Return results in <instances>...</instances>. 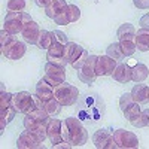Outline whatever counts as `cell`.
<instances>
[{
  "mask_svg": "<svg viewBox=\"0 0 149 149\" xmlns=\"http://www.w3.org/2000/svg\"><path fill=\"white\" fill-rule=\"evenodd\" d=\"M140 27L142 29H148L149 30V14H145L142 18H140Z\"/></svg>",
  "mask_w": 149,
  "mask_h": 149,
  "instance_id": "obj_38",
  "label": "cell"
},
{
  "mask_svg": "<svg viewBox=\"0 0 149 149\" xmlns=\"http://www.w3.org/2000/svg\"><path fill=\"white\" fill-rule=\"evenodd\" d=\"M33 21L27 12H8L5 18V30L10 34H18L26 27V24Z\"/></svg>",
  "mask_w": 149,
  "mask_h": 149,
  "instance_id": "obj_2",
  "label": "cell"
},
{
  "mask_svg": "<svg viewBox=\"0 0 149 149\" xmlns=\"http://www.w3.org/2000/svg\"><path fill=\"white\" fill-rule=\"evenodd\" d=\"M133 3L137 9H148L149 8V0H133Z\"/></svg>",
  "mask_w": 149,
  "mask_h": 149,
  "instance_id": "obj_37",
  "label": "cell"
},
{
  "mask_svg": "<svg viewBox=\"0 0 149 149\" xmlns=\"http://www.w3.org/2000/svg\"><path fill=\"white\" fill-rule=\"evenodd\" d=\"M54 43H55V39H54L52 31L42 30L40 36H39V40H37V46H39L40 49H49Z\"/></svg>",
  "mask_w": 149,
  "mask_h": 149,
  "instance_id": "obj_22",
  "label": "cell"
},
{
  "mask_svg": "<svg viewBox=\"0 0 149 149\" xmlns=\"http://www.w3.org/2000/svg\"><path fill=\"white\" fill-rule=\"evenodd\" d=\"M134 127H137V128H142V127H149V109H145V110H142L140 112V115L136 118V119H133V121H130Z\"/></svg>",
  "mask_w": 149,
  "mask_h": 149,
  "instance_id": "obj_27",
  "label": "cell"
},
{
  "mask_svg": "<svg viewBox=\"0 0 149 149\" xmlns=\"http://www.w3.org/2000/svg\"><path fill=\"white\" fill-rule=\"evenodd\" d=\"M134 43L139 51H142V52L149 51V30L148 29L137 30V33L134 36Z\"/></svg>",
  "mask_w": 149,
  "mask_h": 149,
  "instance_id": "obj_19",
  "label": "cell"
},
{
  "mask_svg": "<svg viewBox=\"0 0 149 149\" xmlns=\"http://www.w3.org/2000/svg\"><path fill=\"white\" fill-rule=\"evenodd\" d=\"M113 139L116 142V146L121 149H134L139 148V139L137 136L127 130H116L113 131Z\"/></svg>",
  "mask_w": 149,
  "mask_h": 149,
  "instance_id": "obj_7",
  "label": "cell"
},
{
  "mask_svg": "<svg viewBox=\"0 0 149 149\" xmlns=\"http://www.w3.org/2000/svg\"><path fill=\"white\" fill-rule=\"evenodd\" d=\"M107 57L113 58V60H122L124 58V54H122V49H121V45L119 43H112L107 46V51H106Z\"/></svg>",
  "mask_w": 149,
  "mask_h": 149,
  "instance_id": "obj_29",
  "label": "cell"
},
{
  "mask_svg": "<svg viewBox=\"0 0 149 149\" xmlns=\"http://www.w3.org/2000/svg\"><path fill=\"white\" fill-rule=\"evenodd\" d=\"M61 133H63V140L67 142L72 148L73 146H82L88 140V133H86L85 127L78 118H67L63 121L61 125Z\"/></svg>",
  "mask_w": 149,
  "mask_h": 149,
  "instance_id": "obj_1",
  "label": "cell"
},
{
  "mask_svg": "<svg viewBox=\"0 0 149 149\" xmlns=\"http://www.w3.org/2000/svg\"><path fill=\"white\" fill-rule=\"evenodd\" d=\"M93 142L98 149H118L116 142L113 139V133H110L104 128L97 130L93 136Z\"/></svg>",
  "mask_w": 149,
  "mask_h": 149,
  "instance_id": "obj_8",
  "label": "cell"
},
{
  "mask_svg": "<svg viewBox=\"0 0 149 149\" xmlns=\"http://www.w3.org/2000/svg\"><path fill=\"white\" fill-rule=\"evenodd\" d=\"M52 2H55V0H36V5L40 8H48Z\"/></svg>",
  "mask_w": 149,
  "mask_h": 149,
  "instance_id": "obj_39",
  "label": "cell"
},
{
  "mask_svg": "<svg viewBox=\"0 0 149 149\" xmlns=\"http://www.w3.org/2000/svg\"><path fill=\"white\" fill-rule=\"evenodd\" d=\"M118 37H119V42L122 40H133L134 36H136V30L131 24H122V26L118 29Z\"/></svg>",
  "mask_w": 149,
  "mask_h": 149,
  "instance_id": "obj_24",
  "label": "cell"
},
{
  "mask_svg": "<svg viewBox=\"0 0 149 149\" xmlns=\"http://www.w3.org/2000/svg\"><path fill=\"white\" fill-rule=\"evenodd\" d=\"M26 43L18 40L15 36H12V39L2 46V54L8 58V60H19L26 54Z\"/></svg>",
  "mask_w": 149,
  "mask_h": 149,
  "instance_id": "obj_5",
  "label": "cell"
},
{
  "mask_svg": "<svg viewBox=\"0 0 149 149\" xmlns=\"http://www.w3.org/2000/svg\"><path fill=\"white\" fill-rule=\"evenodd\" d=\"M86 58H88V52H86V51H84V54L81 55V58L76 61V63H73L72 66L74 67V69H76V70H79L82 66H84V63H85V61H86Z\"/></svg>",
  "mask_w": 149,
  "mask_h": 149,
  "instance_id": "obj_36",
  "label": "cell"
},
{
  "mask_svg": "<svg viewBox=\"0 0 149 149\" xmlns=\"http://www.w3.org/2000/svg\"><path fill=\"white\" fill-rule=\"evenodd\" d=\"M148 74H149L148 67L145 64H142V63H137V64H134V67L131 69V81H134L136 84H140V82H143L148 78Z\"/></svg>",
  "mask_w": 149,
  "mask_h": 149,
  "instance_id": "obj_20",
  "label": "cell"
},
{
  "mask_svg": "<svg viewBox=\"0 0 149 149\" xmlns=\"http://www.w3.org/2000/svg\"><path fill=\"white\" fill-rule=\"evenodd\" d=\"M15 113H17V110L14 109V106H10L5 110H0V130L3 131L5 125H8V124L14 119Z\"/></svg>",
  "mask_w": 149,
  "mask_h": 149,
  "instance_id": "obj_25",
  "label": "cell"
},
{
  "mask_svg": "<svg viewBox=\"0 0 149 149\" xmlns=\"http://www.w3.org/2000/svg\"><path fill=\"white\" fill-rule=\"evenodd\" d=\"M66 10H67L69 22H76V21L81 18V9H79L76 5H69Z\"/></svg>",
  "mask_w": 149,
  "mask_h": 149,
  "instance_id": "obj_31",
  "label": "cell"
},
{
  "mask_svg": "<svg viewBox=\"0 0 149 149\" xmlns=\"http://www.w3.org/2000/svg\"><path fill=\"white\" fill-rule=\"evenodd\" d=\"M49 116L48 115V112L45 109H39V107H36L34 110L29 112V113H26V118H24V127L30 128L33 125H36V124H39V122H43V121H48Z\"/></svg>",
  "mask_w": 149,
  "mask_h": 149,
  "instance_id": "obj_12",
  "label": "cell"
},
{
  "mask_svg": "<svg viewBox=\"0 0 149 149\" xmlns=\"http://www.w3.org/2000/svg\"><path fill=\"white\" fill-rule=\"evenodd\" d=\"M112 76H113V79L116 82H121V84H127L131 81V67L125 63H121L116 66V69L113 70V73H112Z\"/></svg>",
  "mask_w": 149,
  "mask_h": 149,
  "instance_id": "obj_18",
  "label": "cell"
},
{
  "mask_svg": "<svg viewBox=\"0 0 149 149\" xmlns=\"http://www.w3.org/2000/svg\"><path fill=\"white\" fill-rule=\"evenodd\" d=\"M43 79L55 88V86H58L60 84H63L66 81V69L60 67V66H55L52 63H46Z\"/></svg>",
  "mask_w": 149,
  "mask_h": 149,
  "instance_id": "obj_6",
  "label": "cell"
},
{
  "mask_svg": "<svg viewBox=\"0 0 149 149\" xmlns=\"http://www.w3.org/2000/svg\"><path fill=\"white\" fill-rule=\"evenodd\" d=\"M124 112V115H125V118L127 119H130V121H133V119H136L139 115H140V112H142V109H140V106H139V103H136V102H133L130 106H127L125 109L122 110Z\"/></svg>",
  "mask_w": 149,
  "mask_h": 149,
  "instance_id": "obj_26",
  "label": "cell"
},
{
  "mask_svg": "<svg viewBox=\"0 0 149 149\" xmlns=\"http://www.w3.org/2000/svg\"><path fill=\"white\" fill-rule=\"evenodd\" d=\"M12 95L14 94L2 93V95H0V110H5V109L12 106Z\"/></svg>",
  "mask_w": 149,
  "mask_h": 149,
  "instance_id": "obj_33",
  "label": "cell"
},
{
  "mask_svg": "<svg viewBox=\"0 0 149 149\" xmlns=\"http://www.w3.org/2000/svg\"><path fill=\"white\" fill-rule=\"evenodd\" d=\"M95 61H97L95 55H88V58H86V61L84 63V66L78 70V76L84 84H93L95 81V78H97Z\"/></svg>",
  "mask_w": 149,
  "mask_h": 149,
  "instance_id": "obj_9",
  "label": "cell"
},
{
  "mask_svg": "<svg viewBox=\"0 0 149 149\" xmlns=\"http://www.w3.org/2000/svg\"><path fill=\"white\" fill-rule=\"evenodd\" d=\"M116 60L110 58L107 55H102V57H97L95 61V73L97 76H110L113 70L116 69Z\"/></svg>",
  "mask_w": 149,
  "mask_h": 149,
  "instance_id": "obj_10",
  "label": "cell"
},
{
  "mask_svg": "<svg viewBox=\"0 0 149 149\" xmlns=\"http://www.w3.org/2000/svg\"><path fill=\"white\" fill-rule=\"evenodd\" d=\"M119 45H121L124 57H131L136 52V49H137L136 48V43L133 40H122V42H119Z\"/></svg>",
  "mask_w": 149,
  "mask_h": 149,
  "instance_id": "obj_30",
  "label": "cell"
},
{
  "mask_svg": "<svg viewBox=\"0 0 149 149\" xmlns=\"http://www.w3.org/2000/svg\"><path fill=\"white\" fill-rule=\"evenodd\" d=\"M12 106L19 113H29V112L36 109L34 95H31L27 91H21L12 95Z\"/></svg>",
  "mask_w": 149,
  "mask_h": 149,
  "instance_id": "obj_4",
  "label": "cell"
},
{
  "mask_svg": "<svg viewBox=\"0 0 149 149\" xmlns=\"http://www.w3.org/2000/svg\"><path fill=\"white\" fill-rule=\"evenodd\" d=\"M54 97L57 98V102L61 106H73L74 103L78 102L79 91H78L76 86L63 82V84H60L58 86H55Z\"/></svg>",
  "mask_w": 149,
  "mask_h": 149,
  "instance_id": "obj_3",
  "label": "cell"
},
{
  "mask_svg": "<svg viewBox=\"0 0 149 149\" xmlns=\"http://www.w3.org/2000/svg\"><path fill=\"white\" fill-rule=\"evenodd\" d=\"M8 9L10 12H22L26 9V0H9Z\"/></svg>",
  "mask_w": 149,
  "mask_h": 149,
  "instance_id": "obj_32",
  "label": "cell"
},
{
  "mask_svg": "<svg viewBox=\"0 0 149 149\" xmlns=\"http://www.w3.org/2000/svg\"><path fill=\"white\" fill-rule=\"evenodd\" d=\"M133 102L134 100L131 97V93H125L124 95H121V98H119V107H121V110H124L127 106H130Z\"/></svg>",
  "mask_w": 149,
  "mask_h": 149,
  "instance_id": "obj_34",
  "label": "cell"
},
{
  "mask_svg": "<svg viewBox=\"0 0 149 149\" xmlns=\"http://www.w3.org/2000/svg\"><path fill=\"white\" fill-rule=\"evenodd\" d=\"M60 107H61V104L57 102V98H55V97L51 98V100H48V102H45V104H43V109L48 112V115H49V116L57 115L58 112H60Z\"/></svg>",
  "mask_w": 149,
  "mask_h": 149,
  "instance_id": "obj_28",
  "label": "cell"
},
{
  "mask_svg": "<svg viewBox=\"0 0 149 149\" xmlns=\"http://www.w3.org/2000/svg\"><path fill=\"white\" fill-rule=\"evenodd\" d=\"M54 86L51 84H48L45 79H40L36 85V95L40 98L42 102H48L54 98Z\"/></svg>",
  "mask_w": 149,
  "mask_h": 149,
  "instance_id": "obj_15",
  "label": "cell"
},
{
  "mask_svg": "<svg viewBox=\"0 0 149 149\" xmlns=\"http://www.w3.org/2000/svg\"><path fill=\"white\" fill-rule=\"evenodd\" d=\"M42 140L37 139L33 133H30L29 130L22 131L21 136L18 137V142H17V148L18 149H36V148H40L42 146Z\"/></svg>",
  "mask_w": 149,
  "mask_h": 149,
  "instance_id": "obj_11",
  "label": "cell"
},
{
  "mask_svg": "<svg viewBox=\"0 0 149 149\" xmlns=\"http://www.w3.org/2000/svg\"><path fill=\"white\" fill-rule=\"evenodd\" d=\"M64 49H66V45L60 43V42H55L51 48L48 49L46 60H48V61H52V60H55V58H63V57H66V55H64Z\"/></svg>",
  "mask_w": 149,
  "mask_h": 149,
  "instance_id": "obj_23",
  "label": "cell"
},
{
  "mask_svg": "<svg viewBox=\"0 0 149 149\" xmlns=\"http://www.w3.org/2000/svg\"><path fill=\"white\" fill-rule=\"evenodd\" d=\"M131 97H133V100L139 104L148 103L149 102V86L145 85V84L134 85L133 90H131Z\"/></svg>",
  "mask_w": 149,
  "mask_h": 149,
  "instance_id": "obj_16",
  "label": "cell"
},
{
  "mask_svg": "<svg viewBox=\"0 0 149 149\" xmlns=\"http://www.w3.org/2000/svg\"><path fill=\"white\" fill-rule=\"evenodd\" d=\"M40 29L37 26V22L30 21L29 24H26V27L22 29L21 34L24 37V40L30 45H37V40H39V36H40Z\"/></svg>",
  "mask_w": 149,
  "mask_h": 149,
  "instance_id": "obj_14",
  "label": "cell"
},
{
  "mask_svg": "<svg viewBox=\"0 0 149 149\" xmlns=\"http://www.w3.org/2000/svg\"><path fill=\"white\" fill-rule=\"evenodd\" d=\"M67 6H69V5L66 3V0H55V2H52L48 8H45V9H46L45 14H46V17H49V18L54 19V18H55L57 15H60Z\"/></svg>",
  "mask_w": 149,
  "mask_h": 149,
  "instance_id": "obj_21",
  "label": "cell"
},
{
  "mask_svg": "<svg viewBox=\"0 0 149 149\" xmlns=\"http://www.w3.org/2000/svg\"><path fill=\"white\" fill-rule=\"evenodd\" d=\"M52 34H54V39H55V42H60V43H63V45L69 43V42H67V36H66L63 31H58V30H55V31H52Z\"/></svg>",
  "mask_w": 149,
  "mask_h": 149,
  "instance_id": "obj_35",
  "label": "cell"
},
{
  "mask_svg": "<svg viewBox=\"0 0 149 149\" xmlns=\"http://www.w3.org/2000/svg\"><path fill=\"white\" fill-rule=\"evenodd\" d=\"M61 125H63V121H60V119H49L48 122V139L51 140L52 146L63 142Z\"/></svg>",
  "mask_w": 149,
  "mask_h": 149,
  "instance_id": "obj_13",
  "label": "cell"
},
{
  "mask_svg": "<svg viewBox=\"0 0 149 149\" xmlns=\"http://www.w3.org/2000/svg\"><path fill=\"white\" fill-rule=\"evenodd\" d=\"M84 51H85V49H84L81 45L73 43V42H69V43H66L64 55H66V58H67L69 63L73 64V63H76V61L81 58V55L84 54Z\"/></svg>",
  "mask_w": 149,
  "mask_h": 149,
  "instance_id": "obj_17",
  "label": "cell"
}]
</instances>
